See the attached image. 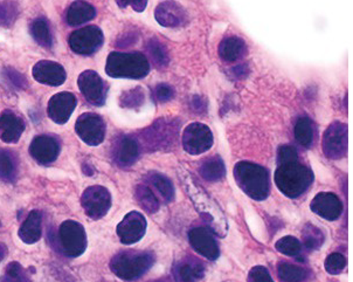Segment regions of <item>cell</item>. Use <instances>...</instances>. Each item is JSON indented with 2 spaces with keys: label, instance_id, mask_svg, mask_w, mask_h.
<instances>
[{
  "label": "cell",
  "instance_id": "f546056e",
  "mask_svg": "<svg viewBox=\"0 0 353 282\" xmlns=\"http://www.w3.org/2000/svg\"><path fill=\"white\" fill-rule=\"evenodd\" d=\"M31 34L40 46L50 48L53 45V37L50 32V23L46 18H37L31 23Z\"/></svg>",
  "mask_w": 353,
  "mask_h": 282
},
{
  "label": "cell",
  "instance_id": "e575fe53",
  "mask_svg": "<svg viewBox=\"0 0 353 282\" xmlns=\"http://www.w3.org/2000/svg\"><path fill=\"white\" fill-rule=\"evenodd\" d=\"M0 282H32L31 276L19 263H8Z\"/></svg>",
  "mask_w": 353,
  "mask_h": 282
},
{
  "label": "cell",
  "instance_id": "836d02e7",
  "mask_svg": "<svg viewBox=\"0 0 353 282\" xmlns=\"http://www.w3.org/2000/svg\"><path fill=\"white\" fill-rule=\"evenodd\" d=\"M148 53L150 55L151 61L156 67H165L170 61L169 52L166 47L157 39H151L146 46Z\"/></svg>",
  "mask_w": 353,
  "mask_h": 282
},
{
  "label": "cell",
  "instance_id": "484cf974",
  "mask_svg": "<svg viewBox=\"0 0 353 282\" xmlns=\"http://www.w3.org/2000/svg\"><path fill=\"white\" fill-rule=\"evenodd\" d=\"M203 274V265L196 260L185 259L174 267V276L178 282H198Z\"/></svg>",
  "mask_w": 353,
  "mask_h": 282
},
{
  "label": "cell",
  "instance_id": "30bf717a",
  "mask_svg": "<svg viewBox=\"0 0 353 282\" xmlns=\"http://www.w3.org/2000/svg\"><path fill=\"white\" fill-rule=\"evenodd\" d=\"M75 132L85 144L97 147L105 137V123L100 115L94 112H85L77 119Z\"/></svg>",
  "mask_w": 353,
  "mask_h": 282
},
{
  "label": "cell",
  "instance_id": "9a60e30c",
  "mask_svg": "<svg viewBox=\"0 0 353 282\" xmlns=\"http://www.w3.org/2000/svg\"><path fill=\"white\" fill-rule=\"evenodd\" d=\"M77 100L75 95L68 92L55 94L50 97L47 105V114L50 120L58 124L68 122L74 110L77 108Z\"/></svg>",
  "mask_w": 353,
  "mask_h": 282
},
{
  "label": "cell",
  "instance_id": "5bb4252c",
  "mask_svg": "<svg viewBox=\"0 0 353 282\" xmlns=\"http://www.w3.org/2000/svg\"><path fill=\"white\" fill-rule=\"evenodd\" d=\"M146 226L148 223H146L145 216H143L142 213L132 211L128 213L127 216H124L123 221L117 225L116 231L121 243L124 245H134L139 243V240L144 236Z\"/></svg>",
  "mask_w": 353,
  "mask_h": 282
},
{
  "label": "cell",
  "instance_id": "bcb514c9",
  "mask_svg": "<svg viewBox=\"0 0 353 282\" xmlns=\"http://www.w3.org/2000/svg\"><path fill=\"white\" fill-rule=\"evenodd\" d=\"M137 40H139V35L134 33V32H129L127 34L122 35V37L116 41V43H117V46L125 48V47H129L130 45H132V43H137Z\"/></svg>",
  "mask_w": 353,
  "mask_h": 282
},
{
  "label": "cell",
  "instance_id": "c3c4849f",
  "mask_svg": "<svg viewBox=\"0 0 353 282\" xmlns=\"http://www.w3.org/2000/svg\"><path fill=\"white\" fill-rule=\"evenodd\" d=\"M233 75H234V78L241 79L246 75L247 72H248V70H247L246 65H239V66L234 67L233 68Z\"/></svg>",
  "mask_w": 353,
  "mask_h": 282
},
{
  "label": "cell",
  "instance_id": "7bdbcfd3",
  "mask_svg": "<svg viewBox=\"0 0 353 282\" xmlns=\"http://www.w3.org/2000/svg\"><path fill=\"white\" fill-rule=\"evenodd\" d=\"M299 159V154L295 148L292 145H282L277 152V162L279 164L283 163L294 162Z\"/></svg>",
  "mask_w": 353,
  "mask_h": 282
},
{
  "label": "cell",
  "instance_id": "7dc6e473",
  "mask_svg": "<svg viewBox=\"0 0 353 282\" xmlns=\"http://www.w3.org/2000/svg\"><path fill=\"white\" fill-rule=\"evenodd\" d=\"M192 105L196 112H203L206 109V101L203 100L200 97H194L192 99Z\"/></svg>",
  "mask_w": 353,
  "mask_h": 282
},
{
  "label": "cell",
  "instance_id": "ee69618b",
  "mask_svg": "<svg viewBox=\"0 0 353 282\" xmlns=\"http://www.w3.org/2000/svg\"><path fill=\"white\" fill-rule=\"evenodd\" d=\"M154 99H156L158 102L164 103V102L172 100L173 97H174V90H173L171 85H166V83H161V85H158L157 87L154 88Z\"/></svg>",
  "mask_w": 353,
  "mask_h": 282
},
{
  "label": "cell",
  "instance_id": "ab89813d",
  "mask_svg": "<svg viewBox=\"0 0 353 282\" xmlns=\"http://www.w3.org/2000/svg\"><path fill=\"white\" fill-rule=\"evenodd\" d=\"M3 78L8 85H11L12 88L25 89L27 87V80L23 74L18 70L12 68V67H5L3 70Z\"/></svg>",
  "mask_w": 353,
  "mask_h": 282
},
{
  "label": "cell",
  "instance_id": "b9f144b4",
  "mask_svg": "<svg viewBox=\"0 0 353 282\" xmlns=\"http://www.w3.org/2000/svg\"><path fill=\"white\" fill-rule=\"evenodd\" d=\"M248 282H274V280L265 267L255 266L250 270Z\"/></svg>",
  "mask_w": 353,
  "mask_h": 282
},
{
  "label": "cell",
  "instance_id": "d6986e66",
  "mask_svg": "<svg viewBox=\"0 0 353 282\" xmlns=\"http://www.w3.org/2000/svg\"><path fill=\"white\" fill-rule=\"evenodd\" d=\"M32 75L35 81H38L39 83L52 85V87L63 85V82L67 79L65 68L58 62L48 61V60L37 62L32 70Z\"/></svg>",
  "mask_w": 353,
  "mask_h": 282
},
{
  "label": "cell",
  "instance_id": "52a82bcc",
  "mask_svg": "<svg viewBox=\"0 0 353 282\" xmlns=\"http://www.w3.org/2000/svg\"><path fill=\"white\" fill-rule=\"evenodd\" d=\"M60 251L70 258H77L87 250V234L85 228L75 221H65L58 231Z\"/></svg>",
  "mask_w": 353,
  "mask_h": 282
},
{
  "label": "cell",
  "instance_id": "60d3db41",
  "mask_svg": "<svg viewBox=\"0 0 353 282\" xmlns=\"http://www.w3.org/2000/svg\"><path fill=\"white\" fill-rule=\"evenodd\" d=\"M345 266V256L341 254V253H332V254L329 255L327 259H325V261H324L325 271H327L329 274H339L341 272L344 271Z\"/></svg>",
  "mask_w": 353,
  "mask_h": 282
},
{
  "label": "cell",
  "instance_id": "d6a6232c",
  "mask_svg": "<svg viewBox=\"0 0 353 282\" xmlns=\"http://www.w3.org/2000/svg\"><path fill=\"white\" fill-rule=\"evenodd\" d=\"M277 273L284 282H302L307 279V272L303 267L295 266L292 263H282L277 267Z\"/></svg>",
  "mask_w": 353,
  "mask_h": 282
},
{
  "label": "cell",
  "instance_id": "8fae6325",
  "mask_svg": "<svg viewBox=\"0 0 353 282\" xmlns=\"http://www.w3.org/2000/svg\"><path fill=\"white\" fill-rule=\"evenodd\" d=\"M213 134L211 129L203 123H192L185 128L183 132V147L190 155H200L211 149Z\"/></svg>",
  "mask_w": 353,
  "mask_h": 282
},
{
  "label": "cell",
  "instance_id": "5b68a950",
  "mask_svg": "<svg viewBox=\"0 0 353 282\" xmlns=\"http://www.w3.org/2000/svg\"><path fill=\"white\" fill-rule=\"evenodd\" d=\"M154 261V256L151 252L124 251L112 258L110 270L119 279L134 281L145 274Z\"/></svg>",
  "mask_w": 353,
  "mask_h": 282
},
{
  "label": "cell",
  "instance_id": "3957f363",
  "mask_svg": "<svg viewBox=\"0 0 353 282\" xmlns=\"http://www.w3.org/2000/svg\"><path fill=\"white\" fill-rule=\"evenodd\" d=\"M235 182L254 201H265L270 192L269 172L263 166L252 162H239L234 166Z\"/></svg>",
  "mask_w": 353,
  "mask_h": 282
},
{
  "label": "cell",
  "instance_id": "6da1fadb",
  "mask_svg": "<svg viewBox=\"0 0 353 282\" xmlns=\"http://www.w3.org/2000/svg\"><path fill=\"white\" fill-rule=\"evenodd\" d=\"M181 178L186 194L191 198L196 212L208 223L212 233L218 234L221 238L226 236L228 230L226 216L223 214L218 203L186 171H181Z\"/></svg>",
  "mask_w": 353,
  "mask_h": 282
},
{
  "label": "cell",
  "instance_id": "ac0fdd59",
  "mask_svg": "<svg viewBox=\"0 0 353 282\" xmlns=\"http://www.w3.org/2000/svg\"><path fill=\"white\" fill-rule=\"evenodd\" d=\"M30 154L32 157L43 165L55 162L60 154V143L54 136H37L30 145Z\"/></svg>",
  "mask_w": 353,
  "mask_h": 282
},
{
  "label": "cell",
  "instance_id": "8992f818",
  "mask_svg": "<svg viewBox=\"0 0 353 282\" xmlns=\"http://www.w3.org/2000/svg\"><path fill=\"white\" fill-rule=\"evenodd\" d=\"M181 122L171 119H159L152 125L144 129L139 136V147L146 151L170 150L179 136Z\"/></svg>",
  "mask_w": 353,
  "mask_h": 282
},
{
  "label": "cell",
  "instance_id": "4fadbf2b",
  "mask_svg": "<svg viewBox=\"0 0 353 282\" xmlns=\"http://www.w3.org/2000/svg\"><path fill=\"white\" fill-rule=\"evenodd\" d=\"M77 85L85 100L92 105H103L107 97V88L100 75L94 70H85L77 79Z\"/></svg>",
  "mask_w": 353,
  "mask_h": 282
},
{
  "label": "cell",
  "instance_id": "2e32d148",
  "mask_svg": "<svg viewBox=\"0 0 353 282\" xmlns=\"http://www.w3.org/2000/svg\"><path fill=\"white\" fill-rule=\"evenodd\" d=\"M139 141L131 136H119L112 144V161L119 168H128L134 164L139 159Z\"/></svg>",
  "mask_w": 353,
  "mask_h": 282
},
{
  "label": "cell",
  "instance_id": "7c38bea8",
  "mask_svg": "<svg viewBox=\"0 0 353 282\" xmlns=\"http://www.w3.org/2000/svg\"><path fill=\"white\" fill-rule=\"evenodd\" d=\"M323 151L330 159H341L347 152V125L334 122L323 135Z\"/></svg>",
  "mask_w": 353,
  "mask_h": 282
},
{
  "label": "cell",
  "instance_id": "f1b7e54d",
  "mask_svg": "<svg viewBox=\"0 0 353 282\" xmlns=\"http://www.w3.org/2000/svg\"><path fill=\"white\" fill-rule=\"evenodd\" d=\"M200 176L208 182H218L226 174V168L219 156L206 159L199 169Z\"/></svg>",
  "mask_w": 353,
  "mask_h": 282
},
{
  "label": "cell",
  "instance_id": "4dcf8cb0",
  "mask_svg": "<svg viewBox=\"0 0 353 282\" xmlns=\"http://www.w3.org/2000/svg\"><path fill=\"white\" fill-rule=\"evenodd\" d=\"M18 174V159L14 152L1 149L0 150V178L6 182H13Z\"/></svg>",
  "mask_w": 353,
  "mask_h": 282
},
{
  "label": "cell",
  "instance_id": "d4e9b609",
  "mask_svg": "<svg viewBox=\"0 0 353 282\" xmlns=\"http://www.w3.org/2000/svg\"><path fill=\"white\" fill-rule=\"evenodd\" d=\"M95 17H97V10L92 4L83 0H77L74 1L68 8L65 14V21L70 26H80L94 19Z\"/></svg>",
  "mask_w": 353,
  "mask_h": 282
},
{
  "label": "cell",
  "instance_id": "83f0119b",
  "mask_svg": "<svg viewBox=\"0 0 353 282\" xmlns=\"http://www.w3.org/2000/svg\"><path fill=\"white\" fill-rule=\"evenodd\" d=\"M134 197L146 212L156 213L161 208V201L157 194H154V190L146 183L142 182V184L137 185L134 190Z\"/></svg>",
  "mask_w": 353,
  "mask_h": 282
},
{
  "label": "cell",
  "instance_id": "74e56055",
  "mask_svg": "<svg viewBox=\"0 0 353 282\" xmlns=\"http://www.w3.org/2000/svg\"><path fill=\"white\" fill-rule=\"evenodd\" d=\"M303 240L307 250H319L324 243V234L315 225L307 224L303 230Z\"/></svg>",
  "mask_w": 353,
  "mask_h": 282
},
{
  "label": "cell",
  "instance_id": "ba28073f",
  "mask_svg": "<svg viewBox=\"0 0 353 282\" xmlns=\"http://www.w3.org/2000/svg\"><path fill=\"white\" fill-rule=\"evenodd\" d=\"M81 205L89 218L99 221L112 208V194L103 186H89L82 194Z\"/></svg>",
  "mask_w": 353,
  "mask_h": 282
},
{
  "label": "cell",
  "instance_id": "4316f807",
  "mask_svg": "<svg viewBox=\"0 0 353 282\" xmlns=\"http://www.w3.org/2000/svg\"><path fill=\"white\" fill-rule=\"evenodd\" d=\"M246 43L239 37H228L220 43L219 55L223 61H238L246 55Z\"/></svg>",
  "mask_w": 353,
  "mask_h": 282
},
{
  "label": "cell",
  "instance_id": "f35d334b",
  "mask_svg": "<svg viewBox=\"0 0 353 282\" xmlns=\"http://www.w3.org/2000/svg\"><path fill=\"white\" fill-rule=\"evenodd\" d=\"M275 248L277 252H280L282 254L289 255V256H296L302 251V245L300 240L295 236H283L282 239L277 240L275 243Z\"/></svg>",
  "mask_w": 353,
  "mask_h": 282
},
{
  "label": "cell",
  "instance_id": "1f68e13d",
  "mask_svg": "<svg viewBox=\"0 0 353 282\" xmlns=\"http://www.w3.org/2000/svg\"><path fill=\"white\" fill-rule=\"evenodd\" d=\"M295 139L304 148L310 147L314 142V125L310 119L301 117L295 125Z\"/></svg>",
  "mask_w": 353,
  "mask_h": 282
},
{
  "label": "cell",
  "instance_id": "277c9868",
  "mask_svg": "<svg viewBox=\"0 0 353 282\" xmlns=\"http://www.w3.org/2000/svg\"><path fill=\"white\" fill-rule=\"evenodd\" d=\"M149 60L139 52H112L108 57L105 65V72L112 78L143 79L149 74Z\"/></svg>",
  "mask_w": 353,
  "mask_h": 282
},
{
  "label": "cell",
  "instance_id": "ffe728a7",
  "mask_svg": "<svg viewBox=\"0 0 353 282\" xmlns=\"http://www.w3.org/2000/svg\"><path fill=\"white\" fill-rule=\"evenodd\" d=\"M310 209L317 216L327 221H336L343 212V203L337 194L332 192H321L316 194L310 204Z\"/></svg>",
  "mask_w": 353,
  "mask_h": 282
},
{
  "label": "cell",
  "instance_id": "44dd1931",
  "mask_svg": "<svg viewBox=\"0 0 353 282\" xmlns=\"http://www.w3.org/2000/svg\"><path fill=\"white\" fill-rule=\"evenodd\" d=\"M154 17L157 23L164 28H178L188 19V13L179 3L174 0H166L158 5Z\"/></svg>",
  "mask_w": 353,
  "mask_h": 282
},
{
  "label": "cell",
  "instance_id": "e0dca14e",
  "mask_svg": "<svg viewBox=\"0 0 353 282\" xmlns=\"http://www.w3.org/2000/svg\"><path fill=\"white\" fill-rule=\"evenodd\" d=\"M188 240L194 251L208 260L219 258L220 250L216 240L208 228H194L188 232Z\"/></svg>",
  "mask_w": 353,
  "mask_h": 282
},
{
  "label": "cell",
  "instance_id": "8d00e7d4",
  "mask_svg": "<svg viewBox=\"0 0 353 282\" xmlns=\"http://www.w3.org/2000/svg\"><path fill=\"white\" fill-rule=\"evenodd\" d=\"M143 103H144V90L141 87H134V89L124 92L119 99V105L123 108H139Z\"/></svg>",
  "mask_w": 353,
  "mask_h": 282
},
{
  "label": "cell",
  "instance_id": "f6af8a7d",
  "mask_svg": "<svg viewBox=\"0 0 353 282\" xmlns=\"http://www.w3.org/2000/svg\"><path fill=\"white\" fill-rule=\"evenodd\" d=\"M119 3L122 8L130 6L136 12H143L148 5V0H119Z\"/></svg>",
  "mask_w": 353,
  "mask_h": 282
},
{
  "label": "cell",
  "instance_id": "7a4b0ae2",
  "mask_svg": "<svg viewBox=\"0 0 353 282\" xmlns=\"http://www.w3.org/2000/svg\"><path fill=\"white\" fill-rule=\"evenodd\" d=\"M314 181L312 171L297 161L279 164L275 172V184L281 192L289 198L300 197Z\"/></svg>",
  "mask_w": 353,
  "mask_h": 282
},
{
  "label": "cell",
  "instance_id": "9c48e42d",
  "mask_svg": "<svg viewBox=\"0 0 353 282\" xmlns=\"http://www.w3.org/2000/svg\"><path fill=\"white\" fill-rule=\"evenodd\" d=\"M104 41L103 32L97 26H85L70 34V50L80 55H92L100 50Z\"/></svg>",
  "mask_w": 353,
  "mask_h": 282
},
{
  "label": "cell",
  "instance_id": "f907efd6",
  "mask_svg": "<svg viewBox=\"0 0 353 282\" xmlns=\"http://www.w3.org/2000/svg\"><path fill=\"white\" fill-rule=\"evenodd\" d=\"M94 170L89 168L88 164H83V174H87V176H92Z\"/></svg>",
  "mask_w": 353,
  "mask_h": 282
},
{
  "label": "cell",
  "instance_id": "d590c367",
  "mask_svg": "<svg viewBox=\"0 0 353 282\" xmlns=\"http://www.w3.org/2000/svg\"><path fill=\"white\" fill-rule=\"evenodd\" d=\"M19 17V8L14 1L0 3V26L11 28Z\"/></svg>",
  "mask_w": 353,
  "mask_h": 282
},
{
  "label": "cell",
  "instance_id": "cb8c5ba5",
  "mask_svg": "<svg viewBox=\"0 0 353 282\" xmlns=\"http://www.w3.org/2000/svg\"><path fill=\"white\" fill-rule=\"evenodd\" d=\"M144 183L154 190L161 203H170L174 199V186L169 178L158 172H150L144 178Z\"/></svg>",
  "mask_w": 353,
  "mask_h": 282
},
{
  "label": "cell",
  "instance_id": "681fc988",
  "mask_svg": "<svg viewBox=\"0 0 353 282\" xmlns=\"http://www.w3.org/2000/svg\"><path fill=\"white\" fill-rule=\"evenodd\" d=\"M6 254H8V248L5 246L4 243H0V263L5 259Z\"/></svg>",
  "mask_w": 353,
  "mask_h": 282
},
{
  "label": "cell",
  "instance_id": "603a6c76",
  "mask_svg": "<svg viewBox=\"0 0 353 282\" xmlns=\"http://www.w3.org/2000/svg\"><path fill=\"white\" fill-rule=\"evenodd\" d=\"M41 233H43V213L39 210H33L27 216L23 225L20 226L18 236L23 243L32 245V243H38L41 238Z\"/></svg>",
  "mask_w": 353,
  "mask_h": 282
},
{
  "label": "cell",
  "instance_id": "7402d4cb",
  "mask_svg": "<svg viewBox=\"0 0 353 282\" xmlns=\"http://www.w3.org/2000/svg\"><path fill=\"white\" fill-rule=\"evenodd\" d=\"M25 130V122L12 110L0 115V139L5 143H17Z\"/></svg>",
  "mask_w": 353,
  "mask_h": 282
}]
</instances>
